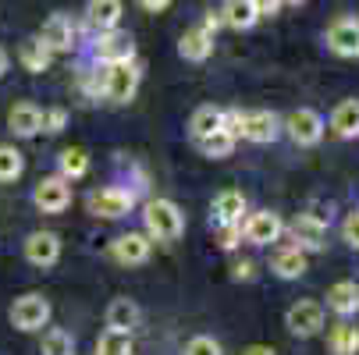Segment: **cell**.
Masks as SVG:
<instances>
[{
  "instance_id": "obj_11",
  "label": "cell",
  "mask_w": 359,
  "mask_h": 355,
  "mask_svg": "<svg viewBox=\"0 0 359 355\" xmlns=\"http://www.w3.org/2000/svg\"><path fill=\"white\" fill-rule=\"evenodd\" d=\"M288 231H292L295 245L306 249V252H317V249H324V242H327V221L317 217V214H299V217L288 224Z\"/></svg>"
},
{
  "instance_id": "obj_30",
  "label": "cell",
  "mask_w": 359,
  "mask_h": 355,
  "mask_svg": "<svg viewBox=\"0 0 359 355\" xmlns=\"http://www.w3.org/2000/svg\"><path fill=\"white\" fill-rule=\"evenodd\" d=\"M43 355H75V337L61 327H50L43 334V344H39Z\"/></svg>"
},
{
  "instance_id": "obj_29",
  "label": "cell",
  "mask_w": 359,
  "mask_h": 355,
  "mask_svg": "<svg viewBox=\"0 0 359 355\" xmlns=\"http://www.w3.org/2000/svg\"><path fill=\"white\" fill-rule=\"evenodd\" d=\"M221 121H224V111L207 104V107H199L189 118V132H192V139H203V135H210L214 128H221Z\"/></svg>"
},
{
  "instance_id": "obj_4",
  "label": "cell",
  "mask_w": 359,
  "mask_h": 355,
  "mask_svg": "<svg viewBox=\"0 0 359 355\" xmlns=\"http://www.w3.org/2000/svg\"><path fill=\"white\" fill-rule=\"evenodd\" d=\"M32 202H36L43 214H65L72 207V185H68V178H61V174L43 178L32 188Z\"/></svg>"
},
{
  "instance_id": "obj_1",
  "label": "cell",
  "mask_w": 359,
  "mask_h": 355,
  "mask_svg": "<svg viewBox=\"0 0 359 355\" xmlns=\"http://www.w3.org/2000/svg\"><path fill=\"white\" fill-rule=\"evenodd\" d=\"M142 224L153 242H178L185 235V214L171 199H149L142 210Z\"/></svg>"
},
{
  "instance_id": "obj_37",
  "label": "cell",
  "mask_w": 359,
  "mask_h": 355,
  "mask_svg": "<svg viewBox=\"0 0 359 355\" xmlns=\"http://www.w3.org/2000/svg\"><path fill=\"white\" fill-rule=\"evenodd\" d=\"M199 25H203V29H207V32H210V36H217V29H221V25H224V22H221V11H217V15H214V11H210V15H207V18H203V22H199Z\"/></svg>"
},
{
  "instance_id": "obj_18",
  "label": "cell",
  "mask_w": 359,
  "mask_h": 355,
  "mask_svg": "<svg viewBox=\"0 0 359 355\" xmlns=\"http://www.w3.org/2000/svg\"><path fill=\"white\" fill-rule=\"evenodd\" d=\"M242 214H245V195L235 192V188L214 195V202H210L214 224H242Z\"/></svg>"
},
{
  "instance_id": "obj_34",
  "label": "cell",
  "mask_w": 359,
  "mask_h": 355,
  "mask_svg": "<svg viewBox=\"0 0 359 355\" xmlns=\"http://www.w3.org/2000/svg\"><path fill=\"white\" fill-rule=\"evenodd\" d=\"M238 242H242V224H217V245L221 249L231 252Z\"/></svg>"
},
{
  "instance_id": "obj_19",
  "label": "cell",
  "mask_w": 359,
  "mask_h": 355,
  "mask_svg": "<svg viewBox=\"0 0 359 355\" xmlns=\"http://www.w3.org/2000/svg\"><path fill=\"white\" fill-rule=\"evenodd\" d=\"M121 15H125V4H121V0H89V8H86V22H89L96 32L118 29Z\"/></svg>"
},
{
  "instance_id": "obj_16",
  "label": "cell",
  "mask_w": 359,
  "mask_h": 355,
  "mask_svg": "<svg viewBox=\"0 0 359 355\" xmlns=\"http://www.w3.org/2000/svg\"><path fill=\"white\" fill-rule=\"evenodd\" d=\"M178 54H182L185 61H192V64H203V61L214 54V36L203 29V25L185 29L182 39H178Z\"/></svg>"
},
{
  "instance_id": "obj_7",
  "label": "cell",
  "mask_w": 359,
  "mask_h": 355,
  "mask_svg": "<svg viewBox=\"0 0 359 355\" xmlns=\"http://www.w3.org/2000/svg\"><path fill=\"white\" fill-rule=\"evenodd\" d=\"M281 235H285V224H281V217L271 214V210L249 214V217L242 221V238H245L249 245H274Z\"/></svg>"
},
{
  "instance_id": "obj_3",
  "label": "cell",
  "mask_w": 359,
  "mask_h": 355,
  "mask_svg": "<svg viewBox=\"0 0 359 355\" xmlns=\"http://www.w3.org/2000/svg\"><path fill=\"white\" fill-rule=\"evenodd\" d=\"M139 92V68L132 61H114L104 71V96L111 104H128Z\"/></svg>"
},
{
  "instance_id": "obj_17",
  "label": "cell",
  "mask_w": 359,
  "mask_h": 355,
  "mask_svg": "<svg viewBox=\"0 0 359 355\" xmlns=\"http://www.w3.org/2000/svg\"><path fill=\"white\" fill-rule=\"evenodd\" d=\"M327 309L338 313L341 320L355 316L359 313V284L355 281H338L327 288Z\"/></svg>"
},
{
  "instance_id": "obj_43",
  "label": "cell",
  "mask_w": 359,
  "mask_h": 355,
  "mask_svg": "<svg viewBox=\"0 0 359 355\" xmlns=\"http://www.w3.org/2000/svg\"><path fill=\"white\" fill-rule=\"evenodd\" d=\"M281 4H288V8H299V4H306V0H281Z\"/></svg>"
},
{
  "instance_id": "obj_12",
  "label": "cell",
  "mask_w": 359,
  "mask_h": 355,
  "mask_svg": "<svg viewBox=\"0 0 359 355\" xmlns=\"http://www.w3.org/2000/svg\"><path fill=\"white\" fill-rule=\"evenodd\" d=\"M25 260L32 267H43V270L54 267L61 260V238L54 231H32L25 238Z\"/></svg>"
},
{
  "instance_id": "obj_21",
  "label": "cell",
  "mask_w": 359,
  "mask_h": 355,
  "mask_svg": "<svg viewBox=\"0 0 359 355\" xmlns=\"http://www.w3.org/2000/svg\"><path fill=\"white\" fill-rule=\"evenodd\" d=\"M271 270L281 277V281H295L306 274V249L299 245H285L274 252V260H271Z\"/></svg>"
},
{
  "instance_id": "obj_8",
  "label": "cell",
  "mask_w": 359,
  "mask_h": 355,
  "mask_svg": "<svg viewBox=\"0 0 359 355\" xmlns=\"http://www.w3.org/2000/svg\"><path fill=\"white\" fill-rule=\"evenodd\" d=\"M285 128H288L292 142H299V146H317V142L324 139V128H327V125H324V118H320L317 111L299 107V111H292V114H288Z\"/></svg>"
},
{
  "instance_id": "obj_32",
  "label": "cell",
  "mask_w": 359,
  "mask_h": 355,
  "mask_svg": "<svg viewBox=\"0 0 359 355\" xmlns=\"http://www.w3.org/2000/svg\"><path fill=\"white\" fill-rule=\"evenodd\" d=\"M96 355H132V341H128V334H114V330H107V337L96 344Z\"/></svg>"
},
{
  "instance_id": "obj_22",
  "label": "cell",
  "mask_w": 359,
  "mask_h": 355,
  "mask_svg": "<svg viewBox=\"0 0 359 355\" xmlns=\"http://www.w3.org/2000/svg\"><path fill=\"white\" fill-rule=\"evenodd\" d=\"M139 327V306L132 298H114L107 306V330L114 334H132Z\"/></svg>"
},
{
  "instance_id": "obj_5",
  "label": "cell",
  "mask_w": 359,
  "mask_h": 355,
  "mask_svg": "<svg viewBox=\"0 0 359 355\" xmlns=\"http://www.w3.org/2000/svg\"><path fill=\"white\" fill-rule=\"evenodd\" d=\"M324 306L320 302H295V306L285 313V327L295 334V337H317L324 330Z\"/></svg>"
},
{
  "instance_id": "obj_6",
  "label": "cell",
  "mask_w": 359,
  "mask_h": 355,
  "mask_svg": "<svg viewBox=\"0 0 359 355\" xmlns=\"http://www.w3.org/2000/svg\"><path fill=\"white\" fill-rule=\"evenodd\" d=\"M11 323L18 330H43L50 323V302L43 295H36V291L22 295L11 306Z\"/></svg>"
},
{
  "instance_id": "obj_36",
  "label": "cell",
  "mask_w": 359,
  "mask_h": 355,
  "mask_svg": "<svg viewBox=\"0 0 359 355\" xmlns=\"http://www.w3.org/2000/svg\"><path fill=\"white\" fill-rule=\"evenodd\" d=\"M341 238H345V245L359 249V210H352V214L345 217V224H341Z\"/></svg>"
},
{
  "instance_id": "obj_20",
  "label": "cell",
  "mask_w": 359,
  "mask_h": 355,
  "mask_svg": "<svg viewBox=\"0 0 359 355\" xmlns=\"http://www.w3.org/2000/svg\"><path fill=\"white\" fill-rule=\"evenodd\" d=\"M8 125L18 139H32L43 132V111L36 104H15L11 114H8Z\"/></svg>"
},
{
  "instance_id": "obj_25",
  "label": "cell",
  "mask_w": 359,
  "mask_h": 355,
  "mask_svg": "<svg viewBox=\"0 0 359 355\" xmlns=\"http://www.w3.org/2000/svg\"><path fill=\"white\" fill-rule=\"evenodd\" d=\"M331 128L338 139H355L359 135V99H341L331 114Z\"/></svg>"
},
{
  "instance_id": "obj_39",
  "label": "cell",
  "mask_w": 359,
  "mask_h": 355,
  "mask_svg": "<svg viewBox=\"0 0 359 355\" xmlns=\"http://www.w3.org/2000/svg\"><path fill=\"white\" fill-rule=\"evenodd\" d=\"M139 4H142V11H149V15H157V11H164V8L171 4V0H139Z\"/></svg>"
},
{
  "instance_id": "obj_2",
  "label": "cell",
  "mask_w": 359,
  "mask_h": 355,
  "mask_svg": "<svg viewBox=\"0 0 359 355\" xmlns=\"http://www.w3.org/2000/svg\"><path fill=\"white\" fill-rule=\"evenodd\" d=\"M86 202H89V214L104 217V221H121L135 207V192H128L121 185H107V188H96Z\"/></svg>"
},
{
  "instance_id": "obj_23",
  "label": "cell",
  "mask_w": 359,
  "mask_h": 355,
  "mask_svg": "<svg viewBox=\"0 0 359 355\" xmlns=\"http://www.w3.org/2000/svg\"><path fill=\"white\" fill-rule=\"evenodd\" d=\"M221 22L228 29H252L256 22H260V11H256V0H224L221 8Z\"/></svg>"
},
{
  "instance_id": "obj_15",
  "label": "cell",
  "mask_w": 359,
  "mask_h": 355,
  "mask_svg": "<svg viewBox=\"0 0 359 355\" xmlns=\"http://www.w3.org/2000/svg\"><path fill=\"white\" fill-rule=\"evenodd\" d=\"M39 39L50 46V54H68L75 46V25L65 15H50L39 29Z\"/></svg>"
},
{
  "instance_id": "obj_38",
  "label": "cell",
  "mask_w": 359,
  "mask_h": 355,
  "mask_svg": "<svg viewBox=\"0 0 359 355\" xmlns=\"http://www.w3.org/2000/svg\"><path fill=\"white\" fill-rule=\"evenodd\" d=\"M278 8H281V0H256V11H260V18H264V15H278Z\"/></svg>"
},
{
  "instance_id": "obj_41",
  "label": "cell",
  "mask_w": 359,
  "mask_h": 355,
  "mask_svg": "<svg viewBox=\"0 0 359 355\" xmlns=\"http://www.w3.org/2000/svg\"><path fill=\"white\" fill-rule=\"evenodd\" d=\"M242 355H278V351H274L271 344H249V348H245Z\"/></svg>"
},
{
  "instance_id": "obj_9",
  "label": "cell",
  "mask_w": 359,
  "mask_h": 355,
  "mask_svg": "<svg viewBox=\"0 0 359 355\" xmlns=\"http://www.w3.org/2000/svg\"><path fill=\"white\" fill-rule=\"evenodd\" d=\"M93 54L104 61V64H114V61H132L135 57V39L121 29H107L100 32L96 43H93Z\"/></svg>"
},
{
  "instance_id": "obj_14",
  "label": "cell",
  "mask_w": 359,
  "mask_h": 355,
  "mask_svg": "<svg viewBox=\"0 0 359 355\" xmlns=\"http://www.w3.org/2000/svg\"><path fill=\"white\" fill-rule=\"evenodd\" d=\"M327 46L338 57H359V18H338L327 29Z\"/></svg>"
},
{
  "instance_id": "obj_13",
  "label": "cell",
  "mask_w": 359,
  "mask_h": 355,
  "mask_svg": "<svg viewBox=\"0 0 359 355\" xmlns=\"http://www.w3.org/2000/svg\"><path fill=\"white\" fill-rule=\"evenodd\" d=\"M281 132V121L274 111H249L242 114V125H238V139H249V142H274Z\"/></svg>"
},
{
  "instance_id": "obj_31",
  "label": "cell",
  "mask_w": 359,
  "mask_h": 355,
  "mask_svg": "<svg viewBox=\"0 0 359 355\" xmlns=\"http://www.w3.org/2000/svg\"><path fill=\"white\" fill-rule=\"evenodd\" d=\"M22 171H25L22 153H18L15 146L0 142V181H18V178H22Z\"/></svg>"
},
{
  "instance_id": "obj_33",
  "label": "cell",
  "mask_w": 359,
  "mask_h": 355,
  "mask_svg": "<svg viewBox=\"0 0 359 355\" xmlns=\"http://www.w3.org/2000/svg\"><path fill=\"white\" fill-rule=\"evenodd\" d=\"M182 355H224V351H221V344H217L210 334H196V337L185 344Z\"/></svg>"
},
{
  "instance_id": "obj_24",
  "label": "cell",
  "mask_w": 359,
  "mask_h": 355,
  "mask_svg": "<svg viewBox=\"0 0 359 355\" xmlns=\"http://www.w3.org/2000/svg\"><path fill=\"white\" fill-rule=\"evenodd\" d=\"M50 46L39 39V36H32V39H25L22 46H18V61H22V68L25 71H32V75H43L46 68H50Z\"/></svg>"
},
{
  "instance_id": "obj_35",
  "label": "cell",
  "mask_w": 359,
  "mask_h": 355,
  "mask_svg": "<svg viewBox=\"0 0 359 355\" xmlns=\"http://www.w3.org/2000/svg\"><path fill=\"white\" fill-rule=\"evenodd\" d=\"M65 125H68V111H61V107H54V111H46L43 114V132H65Z\"/></svg>"
},
{
  "instance_id": "obj_26",
  "label": "cell",
  "mask_w": 359,
  "mask_h": 355,
  "mask_svg": "<svg viewBox=\"0 0 359 355\" xmlns=\"http://www.w3.org/2000/svg\"><path fill=\"white\" fill-rule=\"evenodd\" d=\"M235 135L228 132V128H214L210 135H203V139H196V146H199V153L203 157H210V160H224V157H231V149H235Z\"/></svg>"
},
{
  "instance_id": "obj_28",
  "label": "cell",
  "mask_w": 359,
  "mask_h": 355,
  "mask_svg": "<svg viewBox=\"0 0 359 355\" xmlns=\"http://www.w3.org/2000/svg\"><path fill=\"white\" fill-rule=\"evenodd\" d=\"M57 174L68 178V181L86 178V174H89V157H86V149H79V146L65 149V153L57 157Z\"/></svg>"
},
{
  "instance_id": "obj_27",
  "label": "cell",
  "mask_w": 359,
  "mask_h": 355,
  "mask_svg": "<svg viewBox=\"0 0 359 355\" xmlns=\"http://www.w3.org/2000/svg\"><path fill=\"white\" fill-rule=\"evenodd\" d=\"M327 348H331V355H355L359 351V327H352L345 320L334 323L327 334Z\"/></svg>"
},
{
  "instance_id": "obj_42",
  "label": "cell",
  "mask_w": 359,
  "mask_h": 355,
  "mask_svg": "<svg viewBox=\"0 0 359 355\" xmlns=\"http://www.w3.org/2000/svg\"><path fill=\"white\" fill-rule=\"evenodd\" d=\"M4 71H8V50L0 46V78H4Z\"/></svg>"
},
{
  "instance_id": "obj_40",
  "label": "cell",
  "mask_w": 359,
  "mask_h": 355,
  "mask_svg": "<svg viewBox=\"0 0 359 355\" xmlns=\"http://www.w3.org/2000/svg\"><path fill=\"white\" fill-rule=\"evenodd\" d=\"M249 277H252V263H249V260L235 263V281H249Z\"/></svg>"
},
{
  "instance_id": "obj_10",
  "label": "cell",
  "mask_w": 359,
  "mask_h": 355,
  "mask_svg": "<svg viewBox=\"0 0 359 355\" xmlns=\"http://www.w3.org/2000/svg\"><path fill=\"white\" fill-rule=\"evenodd\" d=\"M149 249H153V238L142 235V231H128L121 238L111 242V256L121 263V267H142L149 260Z\"/></svg>"
}]
</instances>
